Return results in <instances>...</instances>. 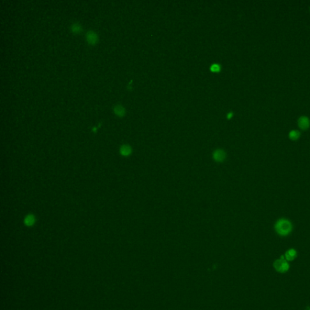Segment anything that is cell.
Segmentation results:
<instances>
[{"label":"cell","mask_w":310,"mask_h":310,"mask_svg":"<svg viewBox=\"0 0 310 310\" xmlns=\"http://www.w3.org/2000/svg\"><path fill=\"white\" fill-rule=\"evenodd\" d=\"M210 70L213 72H219L221 71V66L218 64H213L211 66Z\"/></svg>","instance_id":"7c38bea8"},{"label":"cell","mask_w":310,"mask_h":310,"mask_svg":"<svg viewBox=\"0 0 310 310\" xmlns=\"http://www.w3.org/2000/svg\"><path fill=\"white\" fill-rule=\"evenodd\" d=\"M300 136V133L297 130H292L289 133V138L293 141H296Z\"/></svg>","instance_id":"8fae6325"},{"label":"cell","mask_w":310,"mask_h":310,"mask_svg":"<svg viewBox=\"0 0 310 310\" xmlns=\"http://www.w3.org/2000/svg\"><path fill=\"white\" fill-rule=\"evenodd\" d=\"M213 157L215 161L218 162H221L226 159V153L223 150L218 149V150H216L213 153Z\"/></svg>","instance_id":"277c9868"},{"label":"cell","mask_w":310,"mask_h":310,"mask_svg":"<svg viewBox=\"0 0 310 310\" xmlns=\"http://www.w3.org/2000/svg\"><path fill=\"white\" fill-rule=\"evenodd\" d=\"M35 222H36V218H35V216L33 214L27 215L24 219V223L26 226H28V227L32 226L34 224H35Z\"/></svg>","instance_id":"9c48e42d"},{"label":"cell","mask_w":310,"mask_h":310,"mask_svg":"<svg viewBox=\"0 0 310 310\" xmlns=\"http://www.w3.org/2000/svg\"><path fill=\"white\" fill-rule=\"evenodd\" d=\"M274 267L275 269L279 272L283 273L289 269V264L285 259H279L275 261L274 263Z\"/></svg>","instance_id":"7a4b0ae2"},{"label":"cell","mask_w":310,"mask_h":310,"mask_svg":"<svg viewBox=\"0 0 310 310\" xmlns=\"http://www.w3.org/2000/svg\"><path fill=\"white\" fill-rule=\"evenodd\" d=\"M113 112L119 117L124 116L126 114V109L121 104H116L113 107Z\"/></svg>","instance_id":"8992f818"},{"label":"cell","mask_w":310,"mask_h":310,"mask_svg":"<svg viewBox=\"0 0 310 310\" xmlns=\"http://www.w3.org/2000/svg\"><path fill=\"white\" fill-rule=\"evenodd\" d=\"M296 251L294 249H290L285 253V259L288 260H293L296 257Z\"/></svg>","instance_id":"30bf717a"},{"label":"cell","mask_w":310,"mask_h":310,"mask_svg":"<svg viewBox=\"0 0 310 310\" xmlns=\"http://www.w3.org/2000/svg\"><path fill=\"white\" fill-rule=\"evenodd\" d=\"M274 230L281 236H287L293 230V224L290 220L281 218L276 221L274 225Z\"/></svg>","instance_id":"6da1fadb"},{"label":"cell","mask_w":310,"mask_h":310,"mask_svg":"<svg viewBox=\"0 0 310 310\" xmlns=\"http://www.w3.org/2000/svg\"><path fill=\"white\" fill-rule=\"evenodd\" d=\"M232 115H233V113H232L231 112V113H230L228 114V118H231V116H232Z\"/></svg>","instance_id":"4fadbf2b"},{"label":"cell","mask_w":310,"mask_h":310,"mask_svg":"<svg viewBox=\"0 0 310 310\" xmlns=\"http://www.w3.org/2000/svg\"><path fill=\"white\" fill-rule=\"evenodd\" d=\"M132 150L128 145H123L120 148V153L124 156H128L131 153Z\"/></svg>","instance_id":"52a82bcc"},{"label":"cell","mask_w":310,"mask_h":310,"mask_svg":"<svg viewBox=\"0 0 310 310\" xmlns=\"http://www.w3.org/2000/svg\"><path fill=\"white\" fill-rule=\"evenodd\" d=\"M86 38L89 44L94 45L98 42L99 36L95 31L93 30H89L86 34Z\"/></svg>","instance_id":"3957f363"},{"label":"cell","mask_w":310,"mask_h":310,"mask_svg":"<svg viewBox=\"0 0 310 310\" xmlns=\"http://www.w3.org/2000/svg\"><path fill=\"white\" fill-rule=\"evenodd\" d=\"M71 30L73 33L80 34L82 31V27L80 23L78 22H75L71 24Z\"/></svg>","instance_id":"ba28073f"},{"label":"cell","mask_w":310,"mask_h":310,"mask_svg":"<svg viewBox=\"0 0 310 310\" xmlns=\"http://www.w3.org/2000/svg\"><path fill=\"white\" fill-rule=\"evenodd\" d=\"M298 125L302 130H307L310 126L309 119L306 116H302L298 120Z\"/></svg>","instance_id":"5b68a950"}]
</instances>
